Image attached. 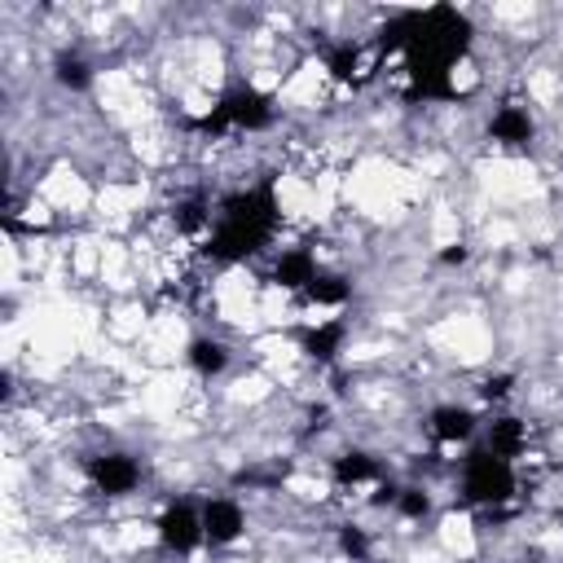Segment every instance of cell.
Instances as JSON below:
<instances>
[{
    "mask_svg": "<svg viewBox=\"0 0 563 563\" xmlns=\"http://www.w3.org/2000/svg\"><path fill=\"white\" fill-rule=\"evenodd\" d=\"M475 22L457 4H431V9H405L387 18L374 48L396 53L409 97L413 101H453L457 97V66L471 57Z\"/></svg>",
    "mask_w": 563,
    "mask_h": 563,
    "instance_id": "1",
    "label": "cell"
},
{
    "mask_svg": "<svg viewBox=\"0 0 563 563\" xmlns=\"http://www.w3.org/2000/svg\"><path fill=\"white\" fill-rule=\"evenodd\" d=\"M282 229V198H277V180L260 176L233 194H224L211 207L207 233H202V251L211 264H246L264 251H273Z\"/></svg>",
    "mask_w": 563,
    "mask_h": 563,
    "instance_id": "2",
    "label": "cell"
},
{
    "mask_svg": "<svg viewBox=\"0 0 563 563\" xmlns=\"http://www.w3.org/2000/svg\"><path fill=\"white\" fill-rule=\"evenodd\" d=\"M453 488H457V501L471 510H501L519 488V462H510V457L493 453L484 440H475L457 457Z\"/></svg>",
    "mask_w": 563,
    "mask_h": 563,
    "instance_id": "3",
    "label": "cell"
},
{
    "mask_svg": "<svg viewBox=\"0 0 563 563\" xmlns=\"http://www.w3.org/2000/svg\"><path fill=\"white\" fill-rule=\"evenodd\" d=\"M273 119H277V106H273V97L264 88L233 84V88H224L216 97V106L198 119V128L211 132V136H246V132L273 128Z\"/></svg>",
    "mask_w": 563,
    "mask_h": 563,
    "instance_id": "4",
    "label": "cell"
},
{
    "mask_svg": "<svg viewBox=\"0 0 563 563\" xmlns=\"http://www.w3.org/2000/svg\"><path fill=\"white\" fill-rule=\"evenodd\" d=\"M84 479L97 497L106 501H123L132 493H141L145 484V457L132 449H97L84 457Z\"/></svg>",
    "mask_w": 563,
    "mask_h": 563,
    "instance_id": "5",
    "label": "cell"
},
{
    "mask_svg": "<svg viewBox=\"0 0 563 563\" xmlns=\"http://www.w3.org/2000/svg\"><path fill=\"white\" fill-rule=\"evenodd\" d=\"M154 541L163 554L172 559H189L198 550H207V532H202V501H189V497H172L158 519H154Z\"/></svg>",
    "mask_w": 563,
    "mask_h": 563,
    "instance_id": "6",
    "label": "cell"
},
{
    "mask_svg": "<svg viewBox=\"0 0 563 563\" xmlns=\"http://www.w3.org/2000/svg\"><path fill=\"white\" fill-rule=\"evenodd\" d=\"M479 431H484L479 409L457 405V400H440V405H431L427 418H422V435H427L431 444H440V449H471V444L479 440Z\"/></svg>",
    "mask_w": 563,
    "mask_h": 563,
    "instance_id": "7",
    "label": "cell"
},
{
    "mask_svg": "<svg viewBox=\"0 0 563 563\" xmlns=\"http://www.w3.org/2000/svg\"><path fill=\"white\" fill-rule=\"evenodd\" d=\"M484 136L497 145V150H528L537 141V114L532 106L523 101H497L488 123H484Z\"/></svg>",
    "mask_w": 563,
    "mask_h": 563,
    "instance_id": "8",
    "label": "cell"
},
{
    "mask_svg": "<svg viewBox=\"0 0 563 563\" xmlns=\"http://www.w3.org/2000/svg\"><path fill=\"white\" fill-rule=\"evenodd\" d=\"M202 532H207V550H229L246 537V506L229 493L202 497Z\"/></svg>",
    "mask_w": 563,
    "mask_h": 563,
    "instance_id": "9",
    "label": "cell"
},
{
    "mask_svg": "<svg viewBox=\"0 0 563 563\" xmlns=\"http://www.w3.org/2000/svg\"><path fill=\"white\" fill-rule=\"evenodd\" d=\"M347 347V321L343 317H312L308 325H299V352L317 365H334Z\"/></svg>",
    "mask_w": 563,
    "mask_h": 563,
    "instance_id": "10",
    "label": "cell"
},
{
    "mask_svg": "<svg viewBox=\"0 0 563 563\" xmlns=\"http://www.w3.org/2000/svg\"><path fill=\"white\" fill-rule=\"evenodd\" d=\"M330 479H334V488H343V493L383 488V484H387V466H383L374 453H365V449H347V453H339V457L330 462Z\"/></svg>",
    "mask_w": 563,
    "mask_h": 563,
    "instance_id": "11",
    "label": "cell"
},
{
    "mask_svg": "<svg viewBox=\"0 0 563 563\" xmlns=\"http://www.w3.org/2000/svg\"><path fill=\"white\" fill-rule=\"evenodd\" d=\"M317 273H321L317 251H308V246H282V251H277V260H273L268 282H273V286H282V290L303 295V290L317 282Z\"/></svg>",
    "mask_w": 563,
    "mask_h": 563,
    "instance_id": "12",
    "label": "cell"
},
{
    "mask_svg": "<svg viewBox=\"0 0 563 563\" xmlns=\"http://www.w3.org/2000/svg\"><path fill=\"white\" fill-rule=\"evenodd\" d=\"M185 365H189V374H198L202 383H211V378H220L233 365V347L220 334H194L185 343Z\"/></svg>",
    "mask_w": 563,
    "mask_h": 563,
    "instance_id": "13",
    "label": "cell"
},
{
    "mask_svg": "<svg viewBox=\"0 0 563 563\" xmlns=\"http://www.w3.org/2000/svg\"><path fill=\"white\" fill-rule=\"evenodd\" d=\"M479 440H484L493 453H501V457L519 462V457L528 453V444H532V431H528V422H523V418H515V413H493V418L484 422Z\"/></svg>",
    "mask_w": 563,
    "mask_h": 563,
    "instance_id": "14",
    "label": "cell"
},
{
    "mask_svg": "<svg viewBox=\"0 0 563 563\" xmlns=\"http://www.w3.org/2000/svg\"><path fill=\"white\" fill-rule=\"evenodd\" d=\"M53 79H57V88H66V92H88L92 79H97V70H92V62H88L84 53L62 48V53L53 57Z\"/></svg>",
    "mask_w": 563,
    "mask_h": 563,
    "instance_id": "15",
    "label": "cell"
},
{
    "mask_svg": "<svg viewBox=\"0 0 563 563\" xmlns=\"http://www.w3.org/2000/svg\"><path fill=\"white\" fill-rule=\"evenodd\" d=\"M387 506H391L400 519H413V523H422V519L431 515V506H435V501H431V493H427L422 484H396Z\"/></svg>",
    "mask_w": 563,
    "mask_h": 563,
    "instance_id": "16",
    "label": "cell"
},
{
    "mask_svg": "<svg viewBox=\"0 0 563 563\" xmlns=\"http://www.w3.org/2000/svg\"><path fill=\"white\" fill-rule=\"evenodd\" d=\"M369 550H374V541H369V532H365L361 523H343V528H339V554H343V559L365 563Z\"/></svg>",
    "mask_w": 563,
    "mask_h": 563,
    "instance_id": "17",
    "label": "cell"
},
{
    "mask_svg": "<svg viewBox=\"0 0 563 563\" xmlns=\"http://www.w3.org/2000/svg\"><path fill=\"white\" fill-rule=\"evenodd\" d=\"M519 563H550V559H519Z\"/></svg>",
    "mask_w": 563,
    "mask_h": 563,
    "instance_id": "18",
    "label": "cell"
}]
</instances>
